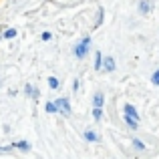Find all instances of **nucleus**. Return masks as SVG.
Returning a JSON list of instances; mask_svg holds the SVG:
<instances>
[{
  "mask_svg": "<svg viewBox=\"0 0 159 159\" xmlns=\"http://www.w3.org/2000/svg\"><path fill=\"white\" fill-rule=\"evenodd\" d=\"M89 48H91V36H85V39L75 47L73 52H75V57H77V58H85L87 54H89Z\"/></svg>",
  "mask_w": 159,
  "mask_h": 159,
  "instance_id": "obj_1",
  "label": "nucleus"
},
{
  "mask_svg": "<svg viewBox=\"0 0 159 159\" xmlns=\"http://www.w3.org/2000/svg\"><path fill=\"white\" fill-rule=\"evenodd\" d=\"M54 103V107H57V113H61V115H65V117H69L70 113H73V107H70V101L66 97H61V99H57V101H52Z\"/></svg>",
  "mask_w": 159,
  "mask_h": 159,
  "instance_id": "obj_2",
  "label": "nucleus"
},
{
  "mask_svg": "<svg viewBox=\"0 0 159 159\" xmlns=\"http://www.w3.org/2000/svg\"><path fill=\"white\" fill-rule=\"evenodd\" d=\"M123 115L125 117H131V119H135V121H139V113H137V109L131 105V103H125V107H123Z\"/></svg>",
  "mask_w": 159,
  "mask_h": 159,
  "instance_id": "obj_3",
  "label": "nucleus"
},
{
  "mask_svg": "<svg viewBox=\"0 0 159 159\" xmlns=\"http://www.w3.org/2000/svg\"><path fill=\"white\" fill-rule=\"evenodd\" d=\"M115 58L113 57H103V69L107 70V73H113V70H115Z\"/></svg>",
  "mask_w": 159,
  "mask_h": 159,
  "instance_id": "obj_4",
  "label": "nucleus"
},
{
  "mask_svg": "<svg viewBox=\"0 0 159 159\" xmlns=\"http://www.w3.org/2000/svg\"><path fill=\"white\" fill-rule=\"evenodd\" d=\"M153 8V0H141L139 2V12L141 14H149Z\"/></svg>",
  "mask_w": 159,
  "mask_h": 159,
  "instance_id": "obj_5",
  "label": "nucleus"
},
{
  "mask_svg": "<svg viewBox=\"0 0 159 159\" xmlns=\"http://www.w3.org/2000/svg\"><path fill=\"white\" fill-rule=\"evenodd\" d=\"M103 103H105V95L95 93L93 95V109H103Z\"/></svg>",
  "mask_w": 159,
  "mask_h": 159,
  "instance_id": "obj_6",
  "label": "nucleus"
},
{
  "mask_svg": "<svg viewBox=\"0 0 159 159\" xmlns=\"http://www.w3.org/2000/svg\"><path fill=\"white\" fill-rule=\"evenodd\" d=\"M10 147H16V149H20V151H30V143H28V141H12Z\"/></svg>",
  "mask_w": 159,
  "mask_h": 159,
  "instance_id": "obj_7",
  "label": "nucleus"
},
{
  "mask_svg": "<svg viewBox=\"0 0 159 159\" xmlns=\"http://www.w3.org/2000/svg\"><path fill=\"white\" fill-rule=\"evenodd\" d=\"M83 137H85V141H89V143H97V141H99V135L95 131H91V129H87Z\"/></svg>",
  "mask_w": 159,
  "mask_h": 159,
  "instance_id": "obj_8",
  "label": "nucleus"
},
{
  "mask_svg": "<svg viewBox=\"0 0 159 159\" xmlns=\"http://www.w3.org/2000/svg\"><path fill=\"white\" fill-rule=\"evenodd\" d=\"M103 69V52H95V70H101Z\"/></svg>",
  "mask_w": 159,
  "mask_h": 159,
  "instance_id": "obj_9",
  "label": "nucleus"
},
{
  "mask_svg": "<svg viewBox=\"0 0 159 159\" xmlns=\"http://www.w3.org/2000/svg\"><path fill=\"white\" fill-rule=\"evenodd\" d=\"M125 117V115H123ZM125 125H127L129 129H133V131H135L137 127H139V121H135V119H131V117H125Z\"/></svg>",
  "mask_w": 159,
  "mask_h": 159,
  "instance_id": "obj_10",
  "label": "nucleus"
},
{
  "mask_svg": "<svg viewBox=\"0 0 159 159\" xmlns=\"http://www.w3.org/2000/svg\"><path fill=\"white\" fill-rule=\"evenodd\" d=\"M103 18H105V10H103V8H99V14H97V22H95V28L103 24Z\"/></svg>",
  "mask_w": 159,
  "mask_h": 159,
  "instance_id": "obj_11",
  "label": "nucleus"
},
{
  "mask_svg": "<svg viewBox=\"0 0 159 159\" xmlns=\"http://www.w3.org/2000/svg\"><path fill=\"white\" fill-rule=\"evenodd\" d=\"M2 36L4 39H14L16 36V28H6V30L2 32Z\"/></svg>",
  "mask_w": 159,
  "mask_h": 159,
  "instance_id": "obj_12",
  "label": "nucleus"
},
{
  "mask_svg": "<svg viewBox=\"0 0 159 159\" xmlns=\"http://www.w3.org/2000/svg\"><path fill=\"white\" fill-rule=\"evenodd\" d=\"M133 147H135L137 151H145V143L141 139H133Z\"/></svg>",
  "mask_w": 159,
  "mask_h": 159,
  "instance_id": "obj_13",
  "label": "nucleus"
},
{
  "mask_svg": "<svg viewBox=\"0 0 159 159\" xmlns=\"http://www.w3.org/2000/svg\"><path fill=\"white\" fill-rule=\"evenodd\" d=\"M48 87H51V89H58V79L57 77H48Z\"/></svg>",
  "mask_w": 159,
  "mask_h": 159,
  "instance_id": "obj_14",
  "label": "nucleus"
},
{
  "mask_svg": "<svg viewBox=\"0 0 159 159\" xmlns=\"http://www.w3.org/2000/svg\"><path fill=\"white\" fill-rule=\"evenodd\" d=\"M44 111H47V113H57V107H54V103L48 101L47 105H44Z\"/></svg>",
  "mask_w": 159,
  "mask_h": 159,
  "instance_id": "obj_15",
  "label": "nucleus"
},
{
  "mask_svg": "<svg viewBox=\"0 0 159 159\" xmlns=\"http://www.w3.org/2000/svg\"><path fill=\"white\" fill-rule=\"evenodd\" d=\"M151 83L159 87V69H157V70H153V75H151Z\"/></svg>",
  "mask_w": 159,
  "mask_h": 159,
  "instance_id": "obj_16",
  "label": "nucleus"
},
{
  "mask_svg": "<svg viewBox=\"0 0 159 159\" xmlns=\"http://www.w3.org/2000/svg\"><path fill=\"white\" fill-rule=\"evenodd\" d=\"M93 117H95V121H99L103 117V109H93Z\"/></svg>",
  "mask_w": 159,
  "mask_h": 159,
  "instance_id": "obj_17",
  "label": "nucleus"
},
{
  "mask_svg": "<svg viewBox=\"0 0 159 159\" xmlns=\"http://www.w3.org/2000/svg\"><path fill=\"white\" fill-rule=\"evenodd\" d=\"M73 89H75V93H77V91L81 89V81H79V79H75V83H73Z\"/></svg>",
  "mask_w": 159,
  "mask_h": 159,
  "instance_id": "obj_18",
  "label": "nucleus"
},
{
  "mask_svg": "<svg viewBox=\"0 0 159 159\" xmlns=\"http://www.w3.org/2000/svg\"><path fill=\"white\" fill-rule=\"evenodd\" d=\"M40 39H43V40H51V32H43V34H40Z\"/></svg>",
  "mask_w": 159,
  "mask_h": 159,
  "instance_id": "obj_19",
  "label": "nucleus"
},
{
  "mask_svg": "<svg viewBox=\"0 0 159 159\" xmlns=\"http://www.w3.org/2000/svg\"><path fill=\"white\" fill-rule=\"evenodd\" d=\"M10 149H12L10 145H8V147H0V153H8V151H10Z\"/></svg>",
  "mask_w": 159,
  "mask_h": 159,
  "instance_id": "obj_20",
  "label": "nucleus"
}]
</instances>
